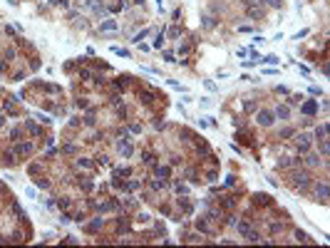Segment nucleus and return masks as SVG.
<instances>
[{"label": "nucleus", "mask_w": 330, "mask_h": 248, "mask_svg": "<svg viewBox=\"0 0 330 248\" xmlns=\"http://www.w3.org/2000/svg\"><path fill=\"white\" fill-rule=\"evenodd\" d=\"M273 119H276V114L268 112V109H261L258 114H256V122H258L261 127H271V124H273Z\"/></svg>", "instance_id": "nucleus-1"}, {"label": "nucleus", "mask_w": 330, "mask_h": 248, "mask_svg": "<svg viewBox=\"0 0 330 248\" xmlns=\"http://www.w3.org/2000/svg\"><path fill=\"white\" fill-rule=\"evenodd\" d=\"M293 184H296V186H300V189H305L308 184H310V174H308V171H293Z\"/></svg>", "instance_id": "nucleus-2"}, {"label": "nucleus", "mask_w": 330, "mask_h": 248, "mask_svg": "<svg viewBox=\"0 0 330 248\" xmlns=\"http://www.w3.org/2000/svg\"><path fill=\"white\" fill-rule=\"evenodd\" d=\"M315 196H318V201L325 203V199H328V181H320V184L315 186Z\"/></svg>", "instance_id": "nucleus-3"}, {"label": "nucleus", "mask_w": 330, "mask_h": 248, "mask_svg": "<svg viewBox=\"0 0 330 248\" xmlns=\"http://www.w3.org/2000/svg\"><path fill=\"white\" fill-rule=\"evenodd\" d=\"M300 109H303V114H308V117H310V114L318 112V102H315V99H308V102H303Z\"/></svg>", "instance_id": "nucleus-4"}, {"label": "nucleus", "mask_w": 330, "mask_h": 248, "mask_svg": "<svg viewBox=\"0 0 330 248\" xmlns=\"http://www.w3.org/2000/svg\"><path fill=\"white\" fill-rule=\"evenodd\" d=\"M13 151H15L17 156H23V154H30V151H32V144H30V142H23V144H15V149H13Z\"/></svg>", "instance_id": "nucleus-5"}, {"label": "nucleus", "mask_w": 330, "mask_h": 248, "mask_svg": "<svg viewBox=\"0 0 330 248\" xmlns=\"http://www.w3.org/2000/svg\"><path fill=\"white\" fill-rule=\"evenodd\" d=\"M278 166H281V169H290V166H300V159H288V156H283V159L278 161Z\"/></svg>", "instance_id": "nucleus-6"}, {"label": "nucleus", "mask_w": 330, "mask_h": 248, "mask_svg": "<svg viewBox=\"0 0 330 248\" xmlns=\"http://www.w3.org/2000/svg\"><path fill=\"white\" fill-rule=\"evenodd\" d=\"M308 142H310V134H298V151H308Z\"/></svg>", "instance_id": "nucleus-7"}, {"label": "nucleus", "mask_w": 330, "mask_h": 248, "mask_svg": "<svg viewBox=\"0 0 330 248\" xmlns=\"http://www.w3.org/2000/svg\"><path fill=\"white\" fill-rule=\"evenodd\" d=\"M99 27H102L104 32H112V30H117V20H102Z\"/></svg>", "instance_id": "nucleus-8"}, {"label": "nucleus", "mask_w": 330, "mask_h": 248, "mask_svg": "<svg viewBox=\"0 0 330 248\" xmlns=\"http://www.w3.org/2000/svg\"><path fill=\"white\" fill-rule=\"evenodd\" d=\"M236 228H238V233H241V236H246V233L251 231V223H246V221H241V223H236Z\"/></svg>", "instance_id": "nucleus-9"}, {"label": "nucleus", "mask_w": 330, "mask_h": 248, "mask_svg": "<svg viewBox=\"0 0 330 248\" xmlns=\"http://www.w3.org/2000/svg\"><path fill=\"white\" fill-rule=\"evenodd\" d=\"M288 114H290L288 107H278V109H276V117H278V119H288Z\"/></svg>", "instance_id": "nucleus-10"}, {"label": "nucleus", "mask_w": 330, "mask_h": 248, "mask_svg": "<svg viewBox=\"0 0 330 248\" xmlns=\"http://www.w3.org/2000/svg\"><path fill=\"white\" fill-rule=\"evenodd\" d=\"M315 137H318V139H325V137H328V124H320V127L315 129Z\"/></svg>", "instance_id": "nucleus-11"}, {"label": "nucleus", "mask_w": 330, "mask_h": 248, "mask_svg": "<svg viewBox=\"0 0 330 248\" xmlns=\"http://www.w3.org/2000/svg\"><path fill=\"white\" fill-rule=\"evenodd\" d=\"M256 203L268 206V203H271V196H268V194H256Z\"/></svg>", "instance_id": "nucleus-12"}, {"label": "nucleus", "mask_w": 330, "mask_h": 248, "mask_svg": "<svg viewBox=\"0 0 330 248\" xmlns=\"http://www.w3.org/2000/svg\"><path fill=\"white\" fill-rule=\"evenodd\" d=\"M246 241H248V243H258V241H261V233L248 231V233H246Z\"/></svg>", "instance_id": "nucleus-13"}, {"label": "nucleus", "mask_w": 330, "mask_h": 248, "mask_svg": "<svg viewBox=\"0 0 330 248\" xmlns=\"http://www.w3.org/2000/svg\"><path fill=\"white\" fill-rule=\"evenodd\" d=\"M296 238L300 241V243H310V236L305 233V231H300V228H298V231H296Z\"/></svg>", "instance_id": "nucleus-14"}, {"label": "nucleus", "mask_w": 330, "mask_h": 248, "mask_svg": "<svg viewBox=\"0 0 330 248\" xmlns=\"http://www.w3.org/2000/svg\"><path fill=\"white\" fill-rule=\"evenodd\" d=\"M261 62H268V65H278V62H281V57H278V55H268V57H263Z\"/></svg>", "instance_id": "nucleus-15"}, {"label": "nucleus", "mask_w": 330, "mask_h": 248, "mask_svg": "<svg viewBox=\"0 0 330 248\" xmlns=\"http://www.w3.org/2000/svg\"><path fill=\"white\" fill-rule=\"evenodd\" d=\"M154 174H156V176H164V179H167V176H169V166H156V169H154Z\"/></svg>", "instance_id": "nucleus-16"}, {"label": "nucleus", "mask_w": 330, "mask_h": 248, "mask_svg": "<svg viewBox=\"0 0 330 248\" xmlns=\"http://www.w3.org/2000/svg\"><path fill=\"white\" fill-rule=\"evenodd\" d=\"M119 151H122V156H132V146L127 144V142H124V144H119Z\"/></svg>", "instance_id": "nucleus-17"}, {"label": "nucleus", "mask_w": 330, "mask_h": 248, "mask_svg": "<svg viewBox=\"0 0 330 248\" xmlns=\"http://www.w3.org/2000/svg\"><path fill=\"white\" fill-rule=\"evenodd\" d=\"M146 35H149V30H142V32H137V35H134V40H132V42H137V45H142V40H144V37H146Z\"/></svg>", "instance_id": "nucleus-18"}, {"label": "nucleus", "mask_w": 330, "mask_h": 248, "mask_svg": "<svg viewBox=\"0 0 330 248\" xmlns=\"http://www.w3.org/2000/svg\"><path fill=\"white\" fill-rule=\"evenodd\" d=\"M154 47H156V50H161V47H164V32H159V35L154 37Z\"/></svg>", "instance_id": "nucleus-19"}, {"label": "nucleus", "mask_w": 330, "mask_h": 248, "mask_svg": "<svg viewBox=\"0 0 330 248\" xmlns=\"http://www.w3.org/2000/svg\"><path fill=\"white\" fill-rule=\"evenodd\" d=\"M139 97H142V102H144V104H149V102L154 99V94H152V92H139Z\"/></svg>", "instance_id": "nucleus-20"}, {"label": "nucleus", "mask_w": 330, "mask_h": 248, "mask_svg": "<svg viewBox=\"0 0 330 248\" xmlns=\"http://www.w3.org/2000/svg\"><path fill=\"white\" fill-rule=\"evenodd\" d=\"M318 149H320L323 156H328V142H325V139H318Z\"/></svg>", "instance_id": "nucleus-21"}, {"label": "nucleus", "mask_w": 330, "mask_h": 248, "mask_svg": "<svg viewBox=\"0 0 330 248\" xmlns=\"http://www.w3.org/2000/svg\"><path fill=\"white\" fill-rule=\"evenodd\" d=\"M204 27H216V17H204Z\"/></svg>", "instance_id": "nucleus-22"}, {"label": "nucleus", "mask_w": 330, "mask_h": 248, "mask_svg": "<svg viewBox=\"0 0 330 248\" xmlns=\"http://www.w3.org/2000/svg\"><path fill=\"white\" fill-rule=\"evenodd\" d=\"M196 228H199V231H204V233H209V226H206V221H204V218L196 221Z\"/></svg>", "instance_id": "nucleus-23"}, {"label": "nucleus", "mask_w": 330, "mask_h": 248, "mask_svg": "<svg viewBox=\"0 0 330 248\" xmlns=\"http://www.w3.org/2000/svg\"><path fill=\"white\" fill-rule=\"evenodd\" d=\"M102 223H104V221H102V218H95V221H92V223H89V231H97V228H99V226H102Z\"/></svg>", "instance_id": "nucleus-24"}, {"label": "nucleus", "mask_w": 330, "mask_h": 248, "mask_svg": "<svg viewBox=\"0 0 330 248\" xmlns=\"http://www.w3.org/2000/svg\"><path fill=\"white\" fill-rule=\"evenodd\" d=\"M164 186H167V181H152V189H154V191H159V189H164Z\"/></svg>", "instance_id": "nucleus-25"}, {"label": "nucleus", "mask_w": 330, "mask_h": 248, "mask_svg": "<svg viewBox=\"0 0 330 248\" xmlns=\"http://www.w3.org/2000/svg\"><path fill=\"white\" fill-rule=\"evenodd\" d=\"M84 124H87V127H95V114H92V112L84 117Z\"/></svg>", "instance_id": "nucleus-26"}, {"label": "nucleus", "mask_w": 330, "mask_h": 248, "mask_svg": "<svg viewBox=\"0 0 330 248\" xmlns=\"http://www.w3.org/2000/svg\"><path fill=\"white\" fill-rule=\"evenodd\" d=\"M112 52H117V55H122V57H129V50H122V47H112Z\"/></svg>", "instance_id": "nucleus-27"}, {"label": "nucleus", "mask_w": 330, "mask_h": 248, "mask_svg": "<svg viewBox=\"0 0 330 248\" xmlns=\"http://www.w3.org/2000/svg\"><path fill=\"white\" fill-rule=\"evenodd\" d=\"M80 77H82V80H92V77H95V74H92V72H89V70H82V72H80Z\"/></svg>", "instance_id": "nucleus-28"}, {"label": "nucleus", "mask_w": 330, "mask_h": 248, "mask_svg": "<svg viewBox=\"0 0 330 248\" xmlns=\"http://www.w3.org/2000/svg\"><path fill=\"white\" fill-rule=\"evenodd\" d=\"M300 99H303V94H293L288 102H290V104H300Z\"/></svg>", "instance_id": "nucleus-29"}, {"label": "nucleus", "mask_w": 330, "mask_h": 248, "mask_svg": "<svg viewBox=\"0 0 330 248\" xmlns=\"http://www.w3.org/2000/svg\"><path fill=\"white\" fill-rule=\"evenodd\" d=\"M62 154H75V146H72V144H65V146H62Z\"/></svg>", "instance_id": "nucleus-30"}, {"label": "nucleus", "mask_w": 330, "mask_h": 248, "mask_svg": "<svg viewBox=\"0 0 330 248\" xmlns=\"http://www.w3.org/2000/svg\"><path fill=\"white\" fill-rule=\"evenodd\" d=\"M154 161V154L152 151H144V164H152Z\"/></svg>", "instance_id": "nucleus-31"}, {"label": "nucleus", "mask_w": 330, "mask_h": 248, "mask_svg": "<svg viewBox=\"0 0 330 248\" xmlns=\"http://www.w3.org/2000/svg\"><path fill=\"white\" fill-rule=\"evenodd\" d=\"M137 221H139V223H149V214H139Z\"/></svg>", "instance_id": "nucleus-32"}, {"label": "nucleus", "mask_w": 330, "mask_h": 248, "mask_svg": "<svg viewBox=\"0 0 330 248\" xmlns=\"http://www.w3.org/2000/svg\"><path fill=\"white\" fill-rule=\"evenodd\" d=\"M189 191V186H184V184H176V194H186Z\"/></svg>", "instance_id": "nucleus-33"}, {"label": "nucleus", "mask_w": 330, "mask_h": 248, "mask_svg": "<svg viewBox=\"0 0 330 248\" xmlns=\"http://www.w3.org/2000/svg\"><path fill=\"white\" fill-rule=\"evenodd\" d=\"M293 134H296L293 129H283V131H281V139H285V137H293Z\"/></svg>", "instance_id": "nucleus-34"}, {"label": "nucleus", "mask_w": 330, "mask_h": 248, "mask_svg": "<svg viewBox=\"0 0 330 248\" xmlns=\"http://www.w3.org/2000/svg\"><path fill=\"white\" fill-rule=\"evenodd\" d=\"M318 161H320V159H318V156H315V154H310V156H308V164H310V166H315V164H318Z\"/></svg>", "instance_id": "nucleus-35"}, {"label": "nucleus", "mask_w": 330, "mask_h": 248, "mask_svg": "<svg viewBox=\"0 0 330 248\" xmlns=\"http://www.w3.org/2000/svg\"><path fill=\"white\" fill-rule=\"evenodd\" d=\"M271 231H273V233H278V231H283V223H273V226H271Z\"/></svg>", "instance_id": "nucleus-36"}, {"label": "nucleus", "mask_w": 330, "mask_h": 248, "mask_svg": "<svg viewBox=\"0 0 330 248\" xmlns=\"http://www.w3.org/2000/svg\"><path fill=\"white\" fill-rule=\"evenodd\" d=\"M57 206H60V208H67V206H70V199H60Z\"/></svg>", "instance_id": "nucleus-37"}, {"label": "nucleus", "mask_w": 330, "mask_h": 248, "mask_svg": "<svg viewBox=\"0 0 330 248\" xmlns=\"http://www.w3.org/2000/svg\"><path fill=\"white\" fill-rule=\"evenodd\" d=\"M236 55H238V57H246V55H248V50H246V47H238V50H236Z\"/></svg>", "instance_id": "nucleus-38"}, {"label": "nucleus", "mask_w": 330, "mask_h": 248, "mask_svg": "<svg viewBox=\"0 0 330 248\" xmlns=\"http://www.w3.org/2000/svg\"><path fill=\"white\" fill-rule=\"evenodd\" d=\"M45 89H47V92H60V87H57V84H45Z\"/></svg>", "instance_id": "nucleus-39"}, {"label": "nucleus", "mask_w": 330, "mask_h": 248, "mask_svg": "<svg viewBox=\"0 0 330 248\" xmlns=\"http://www.w3.org/2000/svg\"><path fill=\"white\" fill-rule=\"evenodd\" d=\"M77 164H80V166H82V169H89V166H92V164H89V161H87V159H80V161H77Z\"/></svg>", "instance_id": "nucleus-40"}, {"label": "nucleus", "mask_w": 330, "mask_h": 248, "mask_svg": "<svg viewBox=\"0 0 330 248\" xmlns=\"http://www.w3.org/2000/svg\"><path fill=\"white\" fill-rule=\"evenodd\" d=\"M206 89H209V92H216V84H213L211 80H206Z\"/></svg>", "instance_id": "nucleus-41"}, {"label": "nucleus", "mask_w": 330, "mask_h": 248, "mask_svg": "<svg viewBox=\"0 0 330 248\" xmlns=\"http://www.w3.org/2000/svg\"><path fill=\"white\" fill-rule=\"evenodd\" d=\"M60 221H62V223H70V221H72V216H70V214H62V216H60Z\"/></svg>", "instance_id": "nucleus-42"}, {"label": "nucleus", "mask_w": 330, "mask_h": 248, "mask_svg": "<svg viewBox=\"0 0 330 248\" xmlns=\"http://www.w3.org/2000/svg\"><path fill=\"white\" fill-rule=\"evenodd\" d=\"M164 60H167V62H176V60H174V55H171V52H164Z\"/></svg>", "instance_id": "nucleus-43"}, {"label": "nucleus", "mask_w": 330, "mask_h": 248, "mask_svg": "<svg viewBox=\"0 0 330 248\" xmlns=\"http://www.w3.org/2000/svg\"><path fill=\"white\" fill-rule=\"evenodd\" d=\"M38 186H42V189H47V186H50V181H45V179H38Z\"/></svg>", "instance_id": "nucleus-44"}, {"label": "nucleus", "mask_w": 330, "mask_h": 248, "mask_svg": "<svg viewBox=\"0 0 330 248\" xmlns=\"http://www.w3.org/2000/svg\"><path fill=\"white\" fill-rule=\"evenodd\" d=\"M268 3H271L273 8H281V0H268Z\"/></svg>", "instance_id": "nucleus-45"}, {"label": "nucleus", "mask_w": 330, "mask_h": 248, "mask_svg": "<svg viewBox=\"0 0 330 248\" xmlns=\"http://www.w3.org/2000/svg\"><path fill=\"white\" fill-rule=\"evenodd\" d=\"M5 122H8V119H5V114H0V127H5Z\"/></svg>", "instance_id": "nucleus-46"}, {"label": "nucleus", "mask_w": 330, "mask_h": 248, "mask_svg": "<svg viewBox=\"0 0 330 248\" xmlns=\"http://www.w3.org/2000/svg\"><path fill=\"white\" fill-rule=\"evenodd\" d=\"M0 243H3V238H0Z\"/></svg>", "instance_id": "nucleus-47"}]
</instances>
